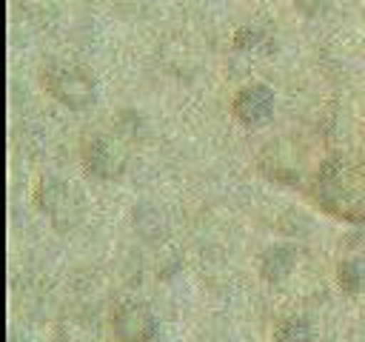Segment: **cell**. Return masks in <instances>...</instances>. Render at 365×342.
<instances>
[{
	"label": "cell",
	"instance_id": "6da1fadb",
	"mask_svg": "<svg viewBox=\"0 0 365 342\" xmlns=\"http://www.w3.org/2000/svg\"><path fill=\"white\" fill-rule=\"evenodd\" d=\"M317 200L339 217H365V168L331 160L317 177Z\"/></svg>",
	"mask_w": 365,
	"mask_h": 342
},
{
	"label": "cell",
	"instance_id": "7a4b0ae2",
	"mask_svg": "<svg viewBox=\"0 0 365 342\" xmlns=\"http://www.w3.org/2000/svg\"><path fill=\"white\" fill-rule=\"evenodd\" d=\"M34 205L40 208V214L57 231H71L83 219V197H80V191L74 185H68L66 180L54 177V174L40 177L37 188H34Z\"/></svg>",
	"mask_w": 365,
	"mask_h": 342
},
{
	"label": "cell",
	"instance_id": "3957f363",
	"mask_svg": "<svg viewBox=\"0 0 365 342\" xmlns=\"http://www.w3.org/2000/svg\"><path fill=\"white\" fill-rule=\"evenodd\" d=\"M40 83L66 108L83 111V108H88L94 103V77L83 66L48 63V66H43Z\"/></svg>",
	"mask_w": 365,
	"mask_h": 342
},
{
	"label": "cell",
	"instance_id": "277c9868",
	"mask_svg": "<svg viewBox=\"0 0 365 342\" xmlns=\"http://www.w3.org/2000/svg\"><path fill=\"white\" fill-rule=\"evenodd\" d=\"M83 165L94 180H120L128 165V137L123 131H100L83 145Z\"/></svg>",
	"mask_w": 365,
	"mask_h": 342
},
{
	"label": "cell",
	"instance_id": "5b68a950",
	"mask_svg": "<svg viewBox=\"0 0 365 342\" xmlns=\"http://www.w3.org/2000/svg\"><path fill=\"white\" fill-rule=\"evenodd\" d=\"M111 331L120 342H151L157 333V319L140 302H123L111 314Z\"/></svg>",
	"mask_w": 365,
	"mask_h": 342
},
{
	"label": "cell",
	"instance_id": "8992f818",
	"mask_svg": "<svg viewBox=\"0 0 365 342\" xmlns=\"http://www.w3.org/2000/svg\"><path fill=\"white\" fill-rule=\"evenodd\" d=\"M231 111H234V117H237L242 125L257 128V125H262V123L271 120V111H274V91H271L265 83H245V86L234 94Z\"/></svg>",
	"mask_w": 365,
	"mask_h": 342
},
{
	"label": "cell",
	"instance_id": "52a82bcc",
	"mask_svg": "<svg viewBox=\"0 0 365 342\" xmlns=\"http://www.w3.org/2000/svg\"><path fill=\"white\" fill-rule=\"evenodd\" d=\"M294 265H297V251L291 245H271L259 259V274L265 282H282L291 276Z\"/></svg>",
	"mask_w": 365,
	"mask_h": 342
},
{
	"label": "cell",
	"instance_id": "ba28073f",
	"mask_svg": "<svg viewBox=\"0 0 365 342\" xmlns=\"http://www.w3.org/2000/svg\"><path fill=\"white\" fill-rule=\"evenodd\" d=\"M274 342H311V325L305 316H282L274 325Z\"/></svg>",
	"mask_w": 365,
	"mask_h": 342
},
{
	"label": "cell",
	"instance_id": "9c48e42d",
	"mask_svg": "<svg viewBox=\"0 0 365 342\" xmlns=\"http://www.w3.org/2000/svg\"><path fill=\"white\" fill-rule=\"evenodd\" d=\"M336 282L345 294H356L362 288V268L356 259H342L336 265Z\"/></svg>",
	"mask_w": 365,
	"mask_h": 342
},
{
	"label": "cell",
	"instance_id": "30bf717a",
	"mask_svg": "<svg viewBox=\"0 0 365 342\" xmlns=\"http://www.w3.org/2000/svg\"><path fill=\"white\" fill-rule=\"evenodd\" d=\"M259 40H262V31H259V28H251V26H242V28H237V34H234V46L242 48V51L257 48Z\"/></svg>",
	"mask_w": 365,
	"mask_h": 342
},
{
	"label": "cell",
	"instance_id": "8fae6325",
	"mask_svg": "<svg viewBox=\"0 0 365 342\" xmlns=\"http://www.w3.org/2000/svg\"><path fill=\"white\" fill-rule=\"evenodd\" d=\"M294 6L305 14V17H317L328 9V0H294Z\"/></svg>",
	"mask_w": 365,
	"mask_h": 342
}]
</instances>
